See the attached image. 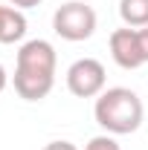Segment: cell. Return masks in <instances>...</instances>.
Returning a JSON list of instances; mask_svg holds the SVG:
<instances>
[{"label": "cell", "instance_id": "cell-11", "mask_svg": "<svg viewBox=\"0 0 148 150\" xmlns=\"http://www.w3.org/2000/svg\"><path fill=\"white\" fill-rule=\"evenodd\" d=\"M9 3H12L15 9H20V12H23V9H32V6H38L41 0H9Z\"/></svg>", "mask_w": 148, "mask_h": 150}, {"label": "cell", "instance_id": "cell-9", "mask_svg": "<svg viewBox=\"0 0 148 150\" xmlns=\"http://www.w3.org/2000/svg\"><path fill=\"white\" fill-rule=\"evenodd\" d=\"M137 35H139V49H142V58H145V64H148V26L137 29Z\"/></svg>", "mask_w": 148, "mask_h": 150}, {"label": "cell", "instance_id": "cell-12", "mask_svg": "<svg viewBox=\"0 0 148 150\" xmlns=\"http://www.w3.org/2000/svg\"><path fill=\"white\" fill-rule=\"evenodd\" d=\"M6 84H9V75H6V69H3V64H0V93L6 90Z\"/></svg>", "mask_w": 148, "mask_h": 150}, {"label": "cell", "instance_id": "cell-10", "mask_svg": "<svg viewBox=\"0 0 148 150\" xmlns=\"http://www.w3.org/2000/svg\"><path fill=\"white\" fill-rule=\"evenodd\" d=\"M44 150H78V147H75L73 142H64V139H61V142H50Z\"/></svg>", "mask_w": 148, "mask_h": 150}, {"label": "cell", "instance_id": "cell-5", "mask_svg": "<svg viewBox=\"0 0 148 150\" xmlns=\"http://www.w3.org/2000/svg\"><path fill=\"white\" fill-rule=\"evenodd\" d=\"M111 55L113 61L122 67V69H139L142 64H145V58H142V49H139V35H137V29H116L111 32Z\"/></svg>", "mask_w": 148, "mask_h": 150}, {"label": "cell", "instance_id": "cell-1", "mask_svg": "<svg viewBox=\"0 0 148 150\" xmlns=\"http://www.w3.org/2000/svg\"><path fill=\"white\" fill-rule=\"evenodd\" d=\"M55 67L58 58L50 40H44V38L26 40L18 49V64H15V78H12L15 93L23 101L47 98L55 87Z\"/></svg>", "mask_w": 148, "mask_h": 150}, {"label": "cell", "instance_id": "cell-2", "mask_svg": "<svg viewBox=\"0 0 148 150\" xmlns=\"http://www.w3.org/2000/svg\"><path fill=\"white\" fill-rule=\"evenodd\" d=\"M96 124L102 130H108L111 136H128L137 133L142 118H145V107H142V98L128 90V87H111L102 95H96Z\"/></svg>", "mask_w": 148, "mask_h": 150}, {"label": "cell", "instance_id": "cell-4", "mask_svg": "<svg viewBox=\"0 0 148 150\" xmlns=\"http://www.w3.org/2000/svg\"><path fill=\"white\" fill-rule=\"evenodd\" d=\"M105 67L96 58H78L67 69V90L75 98H96L105 93Z\"/></svg>", "mask_w": 148, "mask_h": 150}, {"label": "cell", "instance_id": "cell-8", "mask_svg": "<svg viewBox=\"0 0 148 150\" xmlns=\"http://www.w3.org/2000/svg\"><path fill=\"white\" fill-rule=\"evenodd\" d=\"M84 150H122V147H119V142L113 139L111 133H105V136H93L90 142L84 144Z\"/></svg>", "mask_w": 148, "mask_h": 150}, {"label": "cell", "instance_id": "cell-7", "mask_svg": "<svg viewBox=\"0 0 148 150\" xmlns=\"http://www.w3.org/2000/svg\"><path fill=\"white\" fill-rule=\"evenodd\" d=\"M119 18L131 29L148 26V0H119Z\"/></svg>", "mask_w": 148, "mask_h": 150}, {"label": "cell", "instance_id": "cell-6", "mask_svg": "<svg viewBox=\"0 0 148 150\" xmlns=\"http://www.w3.org/2000/svg\"><path fill=\"white\" fill-rule=\"evenodd\" d=\"M26 35V15L15 6H0V43H18Z\"/></svg>", "mask_w": 148, "mask_h": 150}, {"label": "cell", "instance_id": "cell-3", "mask_svg": "<svg viewBox=\"0 0 148 150\" xmlns=\"http://www.w3.org/2000/svg\"><path fill=\"white\" fill-rule=\"evenodd\" d=\"M96 9L90 3H81V0H70L64 6H58L55 15H52V29L61 40H70V43H78V40H87L96 32Z\"/></svg>", "mask_w": 148, "mask_h": 150}]
</instances>
